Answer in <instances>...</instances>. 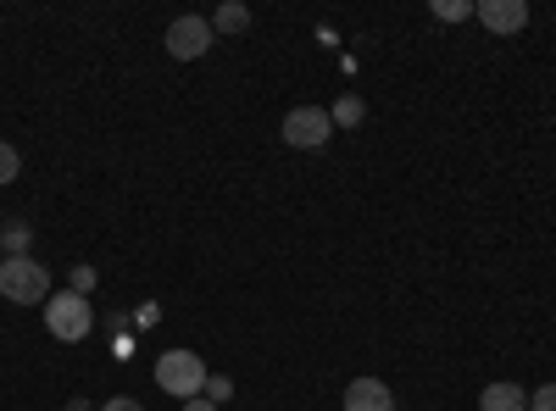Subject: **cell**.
<instances>
[{
    "label": "cell",
    "instance_id": "8fae6325",
    "mask_svg": "<svg viewBox=\"0 0 556 411\" xmlns=\"http://www.w3.org/2000/svg\"><path fill=\"white\" fill-rule=\"evenodd\" d=\"M434 17L440 23H462V17H473V7L468 0H434Z\"/></svg>",
    "mask_w": 556,
    "mask_h": 411
},
{
    "label": "cell",
    "instance_id": "7c38bea8",
    "mask_svg": "<svg viewBox=\"0 0 556 411\" xmlns=\"http://www.w3.org/2000/svg\"><path fill=\"white\" fill-rule=\"evenodd\" d=\"M28 222H7V256H28Z\"/></svg>",
    "mask_w": 556,
    "mask_h": 411
},
{
    "label": "cell",
    "instance_id": "5b68a950",
    "mask_svg": "<svg viewBox=\"0 0 556 411\" xmlns=\"http://www.w3.org/2000/svg\"><path fill=\"white\" fill-rule=\"evenodd\" d=\"M206 51H212V23H206V17H173V23H167V56L201 62Z\"/></svg>",
    "mask_w": 556,
    "mask_h": 411
},
{
    "label": "cell",
    "instance_id": "9a60e30c",
    "mask_svg": "<svg viewBox=\"0 0 556 411\" xmlns=\"http://www.w3.org/2000/svg\"><path fill=\"white\" fill-rule=\"evenodd\" d=\"M73 295H89L96 290V267H73V284H67Z\"/></svg>",
    "mask_w": 556,
    "mask_h": 411
},
{
    "label": "cell",
    "instance_id": "e0dca14e",
    "mask_svg": "<svg viewBox=\"0 0 556 411\" xmlns=\"http://www.w3.org/2000/svg\"><path fill=\"white\" fill-rule=\"evenodd\" d=\"M101 411H146L134 395H117V400H101Z\"/></svg>",
    "mask_w": 556,
    "mask_h": 411
},
{
    "label": "cell",
    "instance_id": "8992f818",
    "mask_svg": "<svg viewBox=\"0 0 556 411\" xmlns=\"http://www.w3.org/2000/svg\"><path fill=\"white\" fill-rule=\"evenodd\" d=\"M479 23L490 28V34H518L523 23H529V7L523 0H479Z\"/></svg>",
    "mask_w": 556,
    "mask_h": 411
},
{
    "label": "cell",
    "instance_id": "52a82bcc",
    "mask_svg": "<svg viewBox=\"0 0 556 411\" xmlns=\"http://www.w3.org/2000/svg\"><path fill=\"white\" fill-rule=\"evenodd\" d=\"M345 411H395V395L384 378H351L345 384Z\"/></svg>",
    "mask_w": 556,
    "mask_h": 411
},
{
    "label": "cell",
    "instance_id": "30bf717a",
    "mask_svg": "<svg viewBox=\"0 0 556 411\" xmlns=\"http://www.w3.org/2000/svg\"><path fill=\"white\" fill-rule=\"evenodd\" d=\"M329 117H334V128H356V123H362V101H356V95H340Z\"/></svg>",
    "mask_w": 556,
    "mask_h": 411
},
{
    "label": "cell",
    "instance_id": "ac0fdd59",
    "mask_svg": "<svg viewBox=\"0 0 556 411\" xmlns=\"http://www.w3.org/2000/svg\"><path fill=\"white\" fill-rule=\"evenodd\" d=\"M184 411H217V406H212L206 395H195V400H184Z\"/></svg>",
    "mask_w": 556,
    "mask_h": 411
},
{
    "label": "cell",
    "instance_id": "3957f363",
    "mask_svg": "<svg viewBox=\"0 0 556 411\" xmlns=\"http://www.w3.org/2000/svg\"><path fill=\"white\" fill-rule=\"evenodd\" d=\"M45 329H51L62 345H78V339H89V329H96V311H89V295L56 290L51 300H45Z\"/></svg>",
    "mask_w": 556,
    "mask_h": 411
},
{
    "label": "cell",
    "instance_id": "ba28073f",
    "mask_svg": "<svg viewBox=\"0 0 556 411\" xmlns=\"http://www.w3.org/2000/svg\"><path fill=\"white\" fill-rule=\"evenodd\" d=\"M479 411H529V395L518 384H484Z\"/></svg>",
    "mask_w": 556,
    "mask_h": 411
},
{
    "label": "cell",
    "instance_id": "d6986e66",
    "mask_svg": "<svg viewBox=\"0 0 556 411\" xmlns=\"http://www.w3.org/2000/svg\"><path fill=\"white\" fill-rule=\"evenodd\" d=\"M67 411H89V400H73V406H67Z\"/></svg>",
    "mask_w": 556,
    "mask_h": 411
},
{
    "label": "cell",
    "instance_id": "277c9868",
    "mask_svg": "<svg viewBox=\"0 0 556 411\" xmlns=\"http://www.w3.org/2000/svg\"><path fill=\"white\" fill-rule=\"evenodd\" d=\"M334 140V117L323 112V106H295L290 117H285V145H295V151H323Z\"/></svg>",
    "mask_w": 556,
    "mask_h": 411
},
{
    "label": "cell",
    "instance_id": "5bb4252c",
    "mask_svg": "<svg viewBox=\"0 0 556 411\" xmlns=\"http://www.w3.org/2000/svg\"><path fill=\"white\" fill-rule=\"evenodd\" d=\"M201 395H206V400H212V406H217V400H228V395H235V378H223V373H212V378H206V389H201Z\"/></svg>",
    "mask_w": 556,
    "mask_h": 411
},
{
    "label": "cell",
    "instance_id": "7a4b0ae2",
    "mask_svg": "<svg viewBox=\"0 0 556 411\" xmlns=\"http://www.w3.org/2000/svg\"><path fill=\"white\" fill-rule=\"evenodd\" d=\"M206 361L195 356V350H162L156 356V389L162 395H173V400H195L201 389H206Z\"/></svg>",
    "mask_w": 556,
    "mask_h": 411
},
{
    "label": "cell",
    "instance_id": "4fadbf2b",
    "mask_svg": "<svg viewBox=\"0 0 556 411\" xmlns=\"http://www.w3.org/2000/svg\"><path fill=\"white\" fill-rule=\"evenodd\" d=\"M17 172H23V156H17L12 145H0V184H12Z\"/></svg>",
    "mask_w": 556,
    "mask_h": 411
},
{
    "label": "cell",
    "instance_id": "2e32d148",
    "mask_svg": "<svg viewBox=\"0 0 556 411\" xmlns=\"http://www.w3.org/2000/svg\"><path fill=\"white\" fill-rule=\"evenodd\" d=\"M529 411H556V384L534 389V395H529Z\"/></svg>",
    "mask_w": 556,
    "mask_h": 411
},
{
    "label": "cell",
    "instance_id": "6da1fadb",
    "mask_svg": "<svg viewBox=\"0 0 556 411\" xmlns=\"http://www.w3.org/2000/svg\"><path fill=\"white\" fill-rule=\"evenodd\" d=\"M0 295L12 306H45L51 300V267H39L34 256H7L0 261Z\"/></svg>",
    "mask_w": 556,
    "mask_h": 411
},
{
    "label": "cell",
    "instance_id": "9c48e42d",
    "mask_svg": "<svg viewBox=\"0 0 556 411\" xmlns=\"http://www.w3.org/2000/svg\"><path fill=\"white\" fill-rule=\"evenodd\" d=\"M240 34V28H251V7H240V0H228V7H217V17H212V34Z\"/></svg>",
    "mask_w": 556,
    "mask_h": 411
}]
</instances>
